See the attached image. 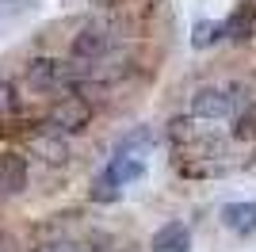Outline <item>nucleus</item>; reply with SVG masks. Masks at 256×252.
<instances>
[{"label": "nucleus", "mask_w": 256, "mask_h": 252, "mask_svg": "<svg viewBox=\"0 0 256 252\" xmlns=\"http://www.w3.org/2000/svg\"><path fill=\"white\" fill-rule=\"evenodd\" d=\"M104 4H126V0H104Z\"/></svg>", "instance_id": "13"}, {"label": "nucleus", "mask_w": 256, "mask_h": 252, "mask_svg": "<svg viewBox=\"0 0 256 252\" xmlns=\"http://www.w3.org/2000/svg\"><path fill=\"white\" fill-rule=\"evenodd\" d=\"M0 188L12 195L27 188V160L20 153H0Z\"/></svg>", "instance_id": "5"}, {"label": "nucleus", "mask_w": 256, "mask_h": 252, "mask_svg": "<svg viewBox=\"0 0 256 252\" xmlns=\"http://www.w3.org/2000/svg\"><path fill=\"white\" fill-rule=\"evenodd\" d=\"M88 118H92V107H88L80 96H65L62 104H54V111H50V126L58 134H76V130H84Z\"/></svg>", "instance_id": "1"}, {"label": "nucleus", "mask_w": 256, "mask_h": 252, "mask_svg": "<svg viewBox=\"0 0 256 252\" xmlns=\"http://www.w3.org/2000/svg\"><path fill=\"white\" fill-rule=\"evenodd\" d=\"M192 115L195 118H226V115H234V96L222 92V88H203V92L192 100Z\"/></svg>", "instance_id": "2"}, {"label": "nucleus", "mask_w": 256, "mask_h": 252, "mask_svg": "<svg viewBox=\"0 0 256 252\" xmlns=\"http://www.w3.org/2000/svg\"><path fill=\"white\" fill-rule=\"evenodd\" d=\"M65 69L58 62H50V58H38V62H31V73H27V80L31 84H38V88H46V84H54V80H65Z\"/></svg>", "instance_id": "9"}, {"label": "nucleus", "mask_w": 256, "mask_h": 252, "mask_svg": "<svg viewBox=\"0 0 256 252\" xmlns=\"http://www.w3.org/2000/svg\"><path fill=\"white\" fill-rule=\"evenodd\" d=\"M222 38V23H199L192 31V46H199V50H206L210 42H218Z\"/></svg>", "instance_id": "11"}, {"label": "nucleus", "mask_w": 256, "mask_h": 252, "mask_svg": "<svg viewBox=\"0 0 256 252\" xmlns=\"http://www.w3.org/2000/svg\"><path fill=\"white\" fill-rule=\"evenodd\" d=\"M38 149L46 153V160H50V164L65 160V146H62V142H46V138H42V142H38Z\"/></svg>", "instance_id": "12"}, {"label": "nucleus", "mask_w": 256, "mask_h": 252, "mask_svg": "<svg viewBox=\"0 0 256 252\" xmlns=\"http://www.w3.org/2000/svg\"><path fill=\"white\" fill-rule=\"evenodd\" d=\"M252 31H256V8L252 4H248V8H237L234 16L222 23V38H234V42L252 38Z\"/></svg>", "instance_id": "7"}, {"label": "nucleus", "mask_w": 256, "mask_h": 252, "mask_svg": "<svg viewBox=\"0 0 256 252\" xmlns=\"http://www.w3.org/2000/svg\"><path fill=\"white\" fill-rule=\"evenodd\" d=\"M153 252H192V230L184 222H164L153 233Z\"/></svg>", "instance_id": "3"}, {"label": "nucleus", "mask_w": 256, "mask_h": 252, "mask_svg": "<svg viewBox=\"0 0 256 252\" xmlns=\"http://www.w3.org/2000/svg\"><path fill=\"white\" fill-rule=\"evenodd\" d=\"M118 195H122V184H118L111 172H100V176L92 180V199L96 202H118Z\"/></svg>", "instance_id": "10"}, {"label": "nucleus", "mask_w": 256, "mask_h": 252, "mask_svg": "<svg viewBox=\"0 0 256 252\" xmlns=\"http://www.w3.org/2000/svg\"><path fill=\"white\" fill-rule=\"evenodd\" d=\"M100 54H107V34L96 31V27H84V31L73 38V58H80V62H96Z\"/></svg>", "instance_id": "6"}, {"label": "nucleus", "mask_w": 256, "mask_h": 252, "mask_svg": "<svg viewBox=\"0 0 256 252\" xmlns=\"http://www.w3.org/2000/svg\"><path fill=\"white\" fill-rule=\"evenodd\" d=\"M222 226L241 233V237L256 233V202H230V206H222Z\"/></svg>", "instance_id": "4"}, {"label": "nucleus", "mask_w": 256, "mask_h": 252, "mask_svg": "<svg viewBox=\"0 0 256 252\" xmlns=\"http://www.w3.org/2000/svg\"><path fill=\"white\" fill-rule=\"evenodd\" d=\"M107 172H111L118 184H130V180H142V176H146V164H142L134 153H130V157H126V153H118V157L107 164Z\"/></svg>", "instance_id": "8"}, {"label": "nucleus", "mask_w": 256, "mask_h": 252, "mask_svg": "<svg viewBox=\"0 0 256 252\" xmlns=\"http://www.w3.org/2000/svg\"><path fill=\"white\" fill-rule=\"evenodd\" d=\"M0 4H8V0H0Z\"/></svg>", "instance_id": "14"}]
</instances>
